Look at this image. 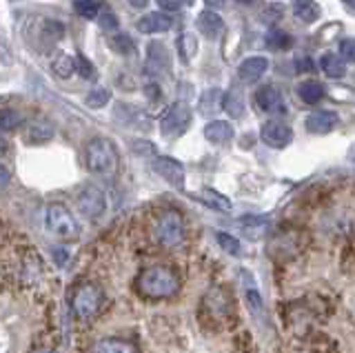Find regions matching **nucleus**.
Masks as SVG:
<instances>
[{
    "mask_svg": "<svg viewBox=\"0 0 355 353\" xmlns=\"http://www.w3.org/2000/svg\"><path fill=\"white\" fill-rule=\"evenodd\" d=\"M138 291L144 298H153V300H160V298H171L180 289V280L178 275L169 269L162 267V264H153V267H147L140 275H138Z\"/></svg>",
    "mask_w": 355,
    "mask_h": 353,
    "instance_id": "f257e3e1",
    "label": "nucleus"
},
{
    "mask_svg": "<svg viewBox=\"0 0 355 353\" xmlns=\"http://www.w3.org/2000/svg\"><path fill=\"white\" fill-rule=\"evenodd\" d=\"M87 169L96 175H114L118 171V149L109 138H94L87 145Z\"/></svg>",
    "mask_w": 355,
    "mask_h": 353,
    "instance_id": "f03ea898",
    "label": "nucleus"
},
{
    "mask_svg": "<svg viewBox=\"0 0 355 353\" xmlns=\"http://www.w3.org/2000/svg\"><path fill=\"white\" fill-rule=\"evenodd\" d=\"M42 225L47 229L49 236L60 238V240H73V238H78V234H80V227H78L71 212L58 203L44 207Z\"/></svg>",
    "mask_w": 355,
    "mask_h": 353,
    "instance_id": "7ed1b4c3",
    "label": "nucleus"
},
{
    "mask_svg": "<svg viewBox=\"0 0 355 353\" xmlns=\"http://www.w3.org/2000/svg\"><path fill=\"white\" fill-rule=\"evenodd\" d=\"M153 238L162 247H178L184 240V223L182 216L173 209H164L153 220Z\"/></svg>",
    "mask_w": 355,
    "mask_h": 353,
    "instance_id": "20e7f679",
    "label": "nucleus"
},
{
    "mask_svg": "<svg viewBox=\"0 0 355 353\" xmlns=\"http://www.w3.org/2000/svg\"><path fill=\"white\" fill-rule=\"evenodd\" d=\"M71 307H73V313L80 320L94 318L100 311V307H103V291H100L96 284L78 286L76 293H73Z\"/></svg>",
    "mask_w": 355,
    "mask_h": 353,
    "instance_id": "39448f33",
    "label": "nucleus"
},
{
    "mask_svg": "<svg viewBox=\"0 0 355 353\" xmlns=\"http://www.w3.org/2000/svg\"><path fill=\"white\" fill-rule=\"evenodd\" d=\"M76 207H78V212H80L85 218L89 220H96L105 214V209H107V196L103 189H98V187L94 184H87L83 187L80 191H78L76 196Z\"/></svg>",
    "mask_w": 355,
    "mask_h": 353,
    "instance_id": "423d86ee",
    "label": "nucleus"
},
{
    "mask_svg": "<svg viewBox=\"0 0 355 353\" xmlns=\"http://www.w3.org/2000/svg\"><path fill=\"white\" fill-rule=\"evenodd\" d=\"M191 123V109L187 103H175L166 109V114L160 120V134L164 138H175Z\"/></svg>",
    "mask_w": 355,
    "mask_h": 353,
    "instance_id": "0eeeda50",
    "label": "nucleus"
},
{
    "mask_svg": "<svg viewBox=\"0 0 355 353\" xmlns=\"http://www.w3.org/2000/svg\"><path fill=\"white\" fill-rule=\"evenodd\" d=\"M260 138L264 145H269L273 149H284L288 142L293 140V131L288 125L280 123V120H269L260 129Z\"/></svg>",
    "mask_w": 355,
    "mask_h": 353,
    "instance_id": "6e6552de",
    "label": "nucleus"
},
{
    "mask_svg": "<svg viewBox=\"0 0 355 353\" xmlns=\"http://www.w3.org/2000/svg\"><path fill=\"white\" fill-rule=\"evenodd\" d=\"M153 171L158 173L160 178H164L171 187H175V189H182L184 187V167L173 158H164V156L155 158Z\"/></svg>",
    "mask_w": 355,
    "mask_h": 353,
    "instance_id": "1a4fd4ad",
    "label": "nucleus"
},
{
    "mask_svg": "<svg viewBox=\"0 0 355 353\" xmlns=\"http://www.w3.org/2000/svg\"><path fill=\"white\" fill-rule=\"evenodd\" d=\"M255 105L266 114H284V101L282 94L275 89L273 85H264L255 94Z\"/></svg>",
    "mask_w": 355,
    "mask_h": 353,
    "instance_id": "9d476101",
    "label": "nucleus"
},
{
    "mask_svg": "<svg viewBox=\"0 0 355 353\" xmlns=\"http://www.w3.org/2000/svg\"><path fill=\"white\" fill-rule=\"evenodd\" d=\"M147 69L153 76H160V74L171 69L169 49H166L162 42H151V45H149V49H147Z\"/></svg>",
    "mask_w": 355,
    "mask_h": 353,
    "instance_id": "9b49d317",
    "label": "nucleus"
},
{
    "mask_svg": "<svg viewBox=\"0 0 355 353\" xmlns=\"http://www.w3.org/2000/svg\"><path fill=\"white\" fill-rule=\"evenodd\" d=\"M53 136H55V127L47 118L31 120L27 131H25V140L29 142V145H44V142H49Z\"/></svg>",
    "mask_w": 355,
    "mask_h": 353,
    "instance_id": "f8f14e48",
    "label": "nucleus"
},
{
    "mask_svg": "<svg viewBox=\"0 0 355 353\" xmlns=\"http://www.w3.org/2000/svg\"><path fill=\"white\" fill-rule=\"evenodd\" d=\"M304 127L309 134H329V131L338 127V114L320 109V112H313L311 116H306Z\"/></svg>",
    "mask_w": 355,
    "mask_h": 353,
    "instance_id": "ddd939ff",
    "label": "nucleus"
},
{
    "mask_svg": "<svg viewBox=\"0 0 355 353\" xmlns=\"http://www.w3.org/2000/svg\"><path fill=\"white\" fill-rule=\"evenodd\" d=\"M173 25V20L162 14V12H151V14H144L142 18H138V31L140 34H164V31H169Z\"/></svg>",
    "mask_w": 355,
    "mask_h": 353,
    "instance_id": "4468645a",
    "label": "nucleus"
},
{
    "mask_svg": "<svg viewBox=\"0 0 355 353\" xmlns=\"http://www.w3.org/2000/svg\"><path fill=\"white\" fill-rule=\"evenodd\" d=\"M266 69H269V60H266L264 56H251L238 67V78L242 83L251 85L255 80H260Z\"/></svg>",
    "mask_w": 355,
    "mask_h": 353,
    "instance_id": "2eb2a0df",
    "label": "nucleus"
},
{
    "mask_svg": "<svg viewBox=\"0 0 355 353\" xmlns=\"http://www.w3.org/2000/svg\"><path fill=\"white\" fill-rule=\"evenodd\" d=\"M198 29L205 38L216 40L222 34V29H225V20H222L216 12L207 9V12H202L198 16Z\"/></svg>",
    "mask_w": 355,
    "mask_h": 353,
    "instance_id": "dca6fc26",
    "label": "nucleus"
},
{
    "mask_svg": "<svg viewBox=\"0 0 355 353\" xmlns=\"http://www.w3.org/2000/svg\"><path fill=\"white\" fill-rule=\"evenodd\" d=\"M205 138L209 142H216V145H222V142H229L233 138V127L227 120H211V123L205 127Z\"/></svg>",
    "mask_w": 355,
    "mask_h": 353,
    "instance_id": "f3484780",
    "label": "nucleus"
},
{
    "mask_svg": "<svg viewBox=\"0 0 355 353\" xmlns=\"http://www.w3.org/2000/svg\"><path fill=\"white\" fill-rule=\"evenodd\" d=\"M196 198L200 203H205L207 207H211V209H216V212H222V214H229L231 212V200L227 196H222V193H218L216 189H200L198 193H196Z\"/></svg>",
    "mask_w": 355,
    "mask_h": 353,
    "instance_id": "a211bd4d",
    "label": "nucleus"
},
{
    "mask_svg": "<svg viewBox=\"0 0 355 353\" xmlns=\"http://www.w3.org/2000/svg\"><path fill=\"white\" fill-rule=\"evenodd\" d=\"M293 16L300 23L311 25L320 18V5L315 0H293Z\"/></svg>",
    "mask_w": 355,
    "mask_h": 353,
    "instance_id": "6ab92c4d",
    "label": "nucleus"
},
{
    "mask_svg": "<svg viewBox=\"0 0 355 353\" xmlns=\"http://www.w3.org/2000/svg\"><path fill=\"white\" fill-rule=\"evenodd\" d=\"M94 353H138L131 342L120 338H103L94 345Z\"/></svg>",
    "mask_w": 355,
    "mask_h": 353,
    "instance_id": "aec40b11",
    "label": "nucleus"
},
{
    "mask_svg": "<svg viewBox=\"0 0 355 353\" xmlns=\"http://www.w3.org/2000/svg\"><path fill=\"white\" fill-rule=\"evenodd\" d=\"M320 67L329 78H344L347 76V64H344L342 56H336V53H324L320 58Z\"/></svg>",
    "mask_w": 355,
    "mask_h": 353,
    "instance_id": "412c9836",
    "label": "nucleus"
},
{
    "mask_svg": "<svg viewBox=\"0 0 355 353\" xmlns=\"http://www.w3.org/2000/svg\"><path fill=\"white\" fill-rule=\"evenodd\" d=\"M297 96L302 103L315 105L322 101V96H324V87H322L318 80H304V83L297 85Z\"/></svg>",
    "mask_w": 355,
    "mask_h": 353,
    "instance_id": "4be33fe9",
    "label": "nucleus"
},
{
    "mask_svg": "<svg viewBox=\"0 0 355 353\" xmlns=\"http://www.w3.org/2000/svg\"><path fill=\"white\" fill-rule=\"evenodd\" d=\"M51 69L62 80L71 78V76L76 74V56H69V53H60V56L51 62Z\"/></svg>",
    "mask_w": 355,
    "mask_h": 353,
    "instance_id": "5701e85b",
    "label": "nucleus"
},
{
    "mask_svg": "<svg viewBox=\"0 0 355 353\" xmlns=\"http://www.w3.org/2000/svg\"><path fill=\"white\" fill-rule=\"evenodd\" d=\"M218 107H222V92L220 89H209L200 96V114L202 116L216 114Z\"/></svg>",
    "mask_w": 355,
    "mask_h": 353,
    "instance_id": "b1692460",
    "label": "nucleus"
},
{
    "mask_svg": "<svg viewBox=\"0 0 355 353\" xmlns=\"http://www.w3.org/2000/svg\"><path fill=\"white\" fill-rule=\"evenodd\" d=\"M64 36V27L62 23H58V20H44L42 23V31H40V38L44 42H49V45H53V42L62 40Z\"/></svg>",
    "mask_w": 355,
    "mask_h": 353,
    "instance_id": "393cba45",
    "label": "nucleus"
},
{
    "mask_svg": "<svg viewBox=\"0 0 355 353\" xmlns=\"http://www.w3.org/2000/svg\"><path fill=\"white\" fill-rule=\"evenodd\" d=\"M22 125V114L16 109H0V134L14 131Z\"/></svg>",
    "mask_w": 355,
    "mask_h": 353,
    "instance_id": "a878e982",
    "label": "nucleus"
},
{
    "mask_svg": "<svg viewBox=\"0 0 355 353\" xmlns=\"http://www.w3.org/2000/svg\"><path fill=\"white\" fill-rule=\"evenodd\" d=\"M222 109H225V112H227L229 116L240 118L242 112H244V98H242V94L236 92V89H233L231 94H227V96H225V101H222Z\"/></svg>",
    "mask_w": 355,
    "mask_h": 353,
    "instance_id": "bb28decb",
    "label": "nucleus"
},
{
    "mask_svg": "<svg viewBox=\"0 0 355 353\" xmlns=\"http://www.w3.org/2000/svg\"><path fill=\"white\" fill-rule=\"evenodd\" d=\"M76 14L85 18V20H94L100 16V3L98 0H76L73 3Z\"/></svg>",
    "mask_w": 355,
    "mask_h": 353,
    "instance_id": "cd10ccee",
    "label": "nucleus"
},
{
    "mask_svg": "<svg viewBox=\"0 0 355 353\" xmlns=\"http://www.w3.org/2000/svg\"><path fill=\"white\" fill-rule=\"evenodd\" d=\"M178 49H180L184 62H189V60L196 56V51H198V40H196V36L193 34H182L180 38H178Z\"/></svg>",
    "mask_w": 355,
    "mask_h": 353,
    "instance_id": "c85d7f7f",
    "label": "nucleus"
},
{
    "mask_svg": "<svg viewBox=\"0 0 355 353\" xmlns=\"http://www.w3.org/2000/svg\"><path fill=\"white\" fill-rule=\"evenodd\" d=\"M266 45H269L271 49H286V47H291V36L284 34V31H269L266 34Z\"/></svg>",
    "mask_w": 355,
    "mask_h": 353,
    "instance_id": "c756f323",
    "label": "nucleus"
},
{
    "mask_svg": "<svg viewBox=\"0 0 355 353\" xmlns=\"http://www.w3.org/2000/svg\"><path fill=\"white\" fill-rule=\"evenodd\" d=\"M76 74L85 80H94L96 78V67L89 62L85 56H76Z\"/></svg>",
    "mask_w": 355,
    "mask_h": 353,
    "instance_id": "7c9ffc66",
    "label": "nucleus"
},
{
    "mask_svg": "<svg viewBox=\"0 0 355 353\" xmlns=\"http://www.w3.org/2000/svg\"><path fill=\"white\" fill-rule=\"evenodd\" d=\"M111 101V94L107 89H94L92 94L87 96V107H92V109H100V107H105L107 103Z\"/></svg>",
    "mask_w": 355,
    "mask_h": 353,
    "instance_id": "2f4dec72",
    "label": "nucleus"
},
{
    "mask_svg": "<svg viewBox=\"0 0 355 353\" xmlns=\"http://www.w3.org/2000/svg\"><path fill=\"white\" fill-rule=\"evenodd\" d=\"M109 47L125 56V53H131L133 51V42H131L129 36H114V38L109 40Z\"/></svg>",
    "mask_w": 355,
    "mask_h": 353,
    "instance_id": "473e14b6",
    "label": "nucleus"
},
{
    "mask_svg": "<svg viewBox=\"0 0 355 353\" xmlns=\"http://www.w3.org/2000/svg\"><path fill=\"white\" fill-rule=\"evenodd\" d=\"M218 242H220V247L225 249L227 253H231V256H236V253H240V242L233 238V236H229V234H218Z\"/></svg>",
    "mask_w": 355,
    "mask_h": 353,
    "instance_id": "72a5a7b5",
    "label": "nucleus"
},
{
    "mask_svg": "<svg viewBox=\"0 0 355 353\" xmlns=\"http://www.w3.org/2000/svg\"><path fill=\"white\" fill-rule=\"evenodd\" d=\"M340 56L342 60L355 62V38H347L340 42Z\"/></svg>",
    "mask_w": 355,
    "mask_h": 353,
    "instance_id": "f704fd0d",
    "label": "nucleus"
},
{
    "mask_svg": "<svg viewBox=\"0 0 355 353\" xmlns=\"http://www.w3.org/2000/svg\"><path fill=\"white\" fill-rule=\"evenodd\" d=\"M247 300H249L251 309H255V311H262V300H260V293H258V289H253L251 284H247Z\"/></svg>",
    "mask_w": 355,
    "mask_h": 353,
    "instance_id": "c9c22d12",
    "label": "nucleus"
},
{
    "mask_svg": "<svg viewBox=\"0 0 355 353\" xmlns=\"http://www.w3.org/2000/svg\"><path fill=\"white\" fill-rule=\"evenodd\" d=\"M158 3L162 5V9H166V12H175V9H180L182 5H191L193 0H158Z\"/></svg>",
    "mask_w": 355,
    "mask_h": 353,
    "instance_id": "e433bc0d",
    "label": "nucleus"
},
{
    "mask_svg": "<svg viewBox=\"0 0 355 353\" xmlns=\"http://www.w3.org/2000/svg\"><path fill=\"white\" fill-rule=\"evenodd\" d=\"M100 27H103V29H116L118 27V18L107 12V14L100 16Z\"/></svg>",
    "mask_w": 355,
    "mask_h": 353,
    "instance_id": "4c0bfd02",
    "label": "nucleus"
},
{
    "mask_svg": "<svg viewBox=\"0 0 355 353\" xmlns=\"http://www.w3.org/2000/svg\"><path fill=\"white\" fill-rule=\"evenodd\" d=\"M9 180H11L9 169L5 167V164H0V189H5V187L9 184Z\"/></svg>",
    "mask_w": 355,
    "mask_h": 353,
    "instance_id": "58836bf2",
    "label": "nucleus"
},
{
    "mask_svg": "<svg viewBox=\"0 0 355 353\" xmlns=\"http://www.w3.org/2000/svg\"><path fill=\"white\" fill-rule=\"evenodd\" d=\"M297 67H300V71H311L313 69V64H311V60L309 58H297Z\"/></svg>",
    "mask_w": 355,
    "mask_h": 353,
    "instance_id": "ea45409f",
    "label": "nucleus"
},
{
    "mask_svg": "<svg viewBox=\"0 0 355 353\" xmlns=\"http://www.w3.org/2000/svg\"><path fill=\"white\" fill-rule=\"evenodd\" d=\"M7 151H9V142H7V138L3 134H0V158H3Z\"/></svg>",
    "mask_w": 355,
    "mask_h": 353,
    "instance_id": "a19ab883",
    "label": "nucleus"
},
{
    "mask_svg": "<svg viewBox=\"0 0 355 353\" xmlns=\"http://www.w3.org/2000/svg\"><path fill=\"white\" fill-rule=\"evenodd\" d=\"M129 5L133 7V9H144L149 5V0H129Z\"/></svg>",
    "mask_w": 355,
    "mask_h": 353,
    "instance_id": "79ce46f5",
    "label": "nucleus"
},
{
    "mask_svg": "<svg viewBox=\"0 0 355 353\" xmlns=\"http://www.w3.org/2000/svg\"><path fill=\"white\" fill-rule=\"evenodd\" d=\"M144 92H147V94H149V98H153V101H155V98H158V94H160L158 85H149V87H147V89H144Z\"/></svg>",
    "mask_w": 355,
    "mask_h": 353,
    "instance_id": "37998d69",
    "label": "nucleus"
},
{
    "mask_svg": "<svg viewBox=\"0 0 355 353\" xmlns=\"http://www.w3.org/2000/svg\"><path fill=\"white\" fill-rule=\"evenodd\" d=\"M205 5L211 7V9H216V7H222V5H225V0H205Z\"/></svg>",
    "mask_w": 355,
    "mask_h": 353,
    "instance_id": "c03bdc74",
    "label": "nucleus"
},
{
    "mask_svg": "<svg viewBox=\"0 0 355 353\" xmlns=\"http://www.w3.org/2000/svg\"><path fill=\"white\" fill-rule=\"evenodd\" d=\"M342 3L347 5L349 9H353V12H355V0H342Z\"/></svg>",
    "mask_w": 355,
    "mask_h": 353,
    "instance_id": "a18cd8bd",
    "label": "nucleus"
},
{
    "mask_svg": "<svg viewBox=\"0 0 355 353\" xmlns=\"http://www.w3.org/2000/svg\"><path fill=\"white\" fill-rule=\"evenodd\" d=\"M31 353H58V351H53V349H36V351H31Z\"/></svg>",
    "mask_w": 355,
    "mask_h": 353,
    "instance_id": "49530a36",
    "label": "nucleus"
},
{
    "mask_svg": "<svg viewBox=\"0 0 355 353\" xmlns=\"http://www.w3.org/2000/svg\"><path fill=\"white\" fill-rule=\"evenodd\" d=\"M349 160H351V162H355V145H353V147H351V151H349Z\"/></svg>",
    "mask_w": 355,
    "mask_h": 353,
    "instance_id": "de8ad7c7",
    "label": "nucleus"
},
{
    "mask_svg": "<svg viewBox=\"0 0 355 353\" xmlns=\"http://www.w3.org/2000/svg\"><path fill=\"white\" fill-rule=\"evenodd\" d=\"M244 3H249V0H244Z\"/></svg>",
    "mask_w": 355,
    "mask_h": 353,
    "instance_id": "09e8293b",
    "label": "nucleus"
}]
</instances>
